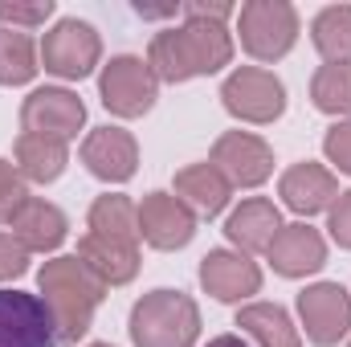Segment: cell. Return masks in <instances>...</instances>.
Here are the masks:
<instances>
[{
    "mask_svg": "<svg viewBox=\"0 0 351 347\" xmlns=\"http://www.w3.org/2000/svg\"><path fill=\"white\" fill-rule=\"evenodd\" d=\"M233 62V33L229 25H213V21H184L164 33L152 37L147 45V66L160 78V86H180L192 78H208L221 74Z\"/></svg>",
    "mask_w": 351,
    "mask_h": 347,
    "instance_id": "obj_1",
    "label": "cell"
},
{
    "mask_svg": "<svg viewBox=\"0 0 351 347\" xmlns=\"http://www.w3.org/2000/svg\"><path fill=\"white\" fill-rule=\"evenodd\" d=\"M37 290L41 302L49 307L53 331H58V347H78L94 327V311L106 302V286L78 261V254H58L37 270Z\"/></svg>",
    "mask_w": 351,
    "mask_h": 347,
    "instance_id": "obj_2",
    "label": "cell"
},
{
    "mask_svg": "<svg viewBox=\"0 0 351 347\" xmlns=\"http://www.w3.org/2000/svg\"><path fill=\"white\" fill-rule=\"evenodd\" d=\"M127 335L135 347H196L200 339V307L184 290H147L127 319Z\"/></svg>",
    "mask_w": 351,
    "mask_h": 347,
    "instance_id": "obj_3",
    "label": "cell"
},
{
    "mask_svg": "<svg viewBox=\"0 0 351 347\" xmlns=\"http://www.w3.org/2000/svg\"><path fill=\"white\" fill-rule=\"evenodd\" d=\"M233 33L241 37V49L254 62H282L298 45L302 21H298V8L290 0H245L237 8Z\"/></svg>",
    "mask_w": 351,
    "mask_h": 347,
    "instance_id": "obj_4",
    "label": "cell"
},
{
    "mask_svg": "<svg viewBox=\"0 0 351 347\" xmlns=\"http://www.w3.org/2000/svg\"><path fill=\"white\" fill-rule=\"evenodd\" d=\"M41 70L62 82H82L94 70H102V37L90 21L62 16L41 37Z\"/></svg>",
    "mask_w": 351,
    "mask_h": 347,
    "instance_id": "obj_5",
    "label": "cell"
},
{
    "mask_svg": "<svg viewBox=\"0 0 351 347\" xmlns=\"http://www.w3.org/2000/svg\"><path fill=\"white\" fill-rule=\"evenodd\" d=\"M221 106L250 127H269L286 115V86L265 66H237L221 82Z\"/></svg>",
    "mask_w": 351,
    "mask_h": 347,
    "instance_id": "obj_6",
    "label": "cell"
},
{
    "mask_svg": "<svg viewBox=\"0 0 351 347\" xmlns=\"http://www.w3.org/2000/svg\"><path fill=\"white\" fill-rule=\"evenodd\" d=\"M98 98L114 119H143L160 98V78L152 74L147 58L119 53L98 70Z\"/></svg>",
    "mask_w": 351,
    "mask_h": 347,
    "instance_id": "obj_7",
    "label": "cell"
},
{
    "mask_svg": "<svg viewBox=\"0 0 351 347\" xmlns=\"http://www.w3.org/2000/svg\"><path fill=\"white\" fill-rule=\"evenodd\" d=\"M298 331L315 347H339L351 335V294L339 282H311L298 294Z\"/></svg>",
    "mask_w": 351,
    "mask_h": 347,
    "instance_id": "obj_8",
    "label": "cell"
},
{
    "mask_svg": "<svg viewBox=\"0 0 351 347\" xmlns=\"http://www.w3.org/2000/svg\"><path fill=\"white\" fill-rule=\"evenodd\" d=\"M21 127L33 135H49V139L70 143L86 127V102L66 86H37L21 102Z\"/></svg>",
    "mask_w": 351,
    "mask_h": 347,
    "instance_id": "obj_9",
    "label": "cell"
},
{
    "mask_svg": "<svg viewBox=\"0 0 351 347\" xmlns=\"http://www.w3.org/2000/svg\"><path fill=\"white\" fill-rule=\"evenodd\" d=\"M208 164L233 188H262L274 176V147L254 131H225V135H217Z\"/></svg>",
    "mask_w": 351,
    "mask_h": 347,
    "instance_id": "obj_10",
    "label": "cell"
},
{
    "mask_svg": "<svg viewBox=\"0 0 351 347\" xmlns=\"http://www.w3.org/2000/svg\"><path fill=\"white\" fill-rule=\"evenodd\" d=\"M262 265L229 246L221 250H208L200 258V286L204 294H213L217 302H229V307H245L254 294H262Z\"/></svg>",
    "mask_w": 351,
    "mask_h": 347,
    "instance_id": "obj_11",
    "label": "cell"
},
{
    "mask_svg": "<svg viewBox=\"0 0 351 347\" xmlns=\"http://www.w3.org/2000/svg\"><path fill=\"white\" fill-rule=\"evenodd\" d=\"M0 347H58V331L41 294L0 290Z\"/></svg>",
    "mask_w": 351,
    "mask_h": 347,
    "instance_id": "obj_12",
    "label": "cell"
},
{
    "mask_svg": "<svg viewBox=\"0 0 351 347\" xmlns=\"http://www.w3.org/2000/svg\"><path fill=\"white\" fill-rule=\"evenodd\" d=\"M196 237V217L176 192H147L139 200V241L152 250H184Z\"/></svg>",
    "mask_w": 351,
    "mask_h": 347,
    "instance_id": "obj_13",
    "label": "cell"
},
{
    "mask_svg": "<svg viewBox=\"0 0 351 347\" xmlns=\"http://www.w3.org/2000/svg\"><path fill=\"white\" fill-rule=\"evenodd\" d=\"M278 196L282 204L294 213V217H319L327 213L335 200H339V176L331 172L327 164H315V160H302V164H290L286 172L278 176Z\"/></svg>",
    "mask_w": 351,
    "mask_h": 347,
    "instance_id": "obj_14",
    "label": "cell"
},
{
    "mask_svg": "<svg viewBox=\"0 0 351 347\" xmlns=\"http://www.w3.org/2000/svg\"><path fill=\"white\" fill-rule=\"evenodd\" d=\"M265 261L274 265L278 278H290V282L311 278V274H319L327 265V237L315 225H306V221L282 225L278 237L265 250Z\"/></svg>",
    "mask_w": 351,
    "mask_h": 347,
    "instance_id": "obj_15",
    "label": "cell"
},
{
    "mask_svg": "<svg viewBox=\"0 0 351 347\" xmlns=\"http://www.w3.org/2000/svg\"><path fill=\"white\" fill-rule=\"evenodd\" d=\"M82 164L94 180L102 184H127L139 172V143L123 127H94L82 139Z\"/></svg>",
    "mask_w": 351,
    "mask_h": 347,
    "instance_id": "obj_16",
    "label": "cell"
},
{
    "mask_svg": "<svg viewBox=\"0 0 351 347\" xmlns=\"http://www.w3.org/2000/svg\"><path fill=\"white\" fill-rule=\"evenodd\" d=\"M282 229V208L269 200V196H245L229 217H225V237H229V250L254 258L265 254L269 241L278 237Z\"/></svg>",
    "mask_w": 351,
    "mask_h": 347,
    "instance_id": "obj_17",
    "label": "cell"
},
{
    "mask_svg": "<svg viewBox=\"0 0 351 347\" xmlns=\"http://www.w3.org/2000/svg\"><path fill=\"white\" fill-rule=\"evenodd\" d=\"M8 233H12L29 254H58L62 241L70 237V217H66L53 200L29 196V200L21 204V213L12 217Z\"/></svg>",
    "mask_w": 351,
    "mask_h": 347,
    "instance_id": "obj_18",
    "label": "cell"
},
{
    "mask_svg": "<svg viewBox=\"0 0 351 347\" xmlns=\"http://www.w3.org/2000/svg\"><path fill=\"white\" fill-rule=\"evenodd\" d=\"M78 261L86 265L106 290L135 282V274H139V265H143V261H139V246L110 241V237H98V233H90V229L78 237Z\"/></svg>",
    "mask_w": 351,
    "mask_h": 347,
    "instance_id": "obj_19",
    "label": "cell"
},
{
    "mask_svg": "<svg viewBox=\"0 0 351 347\" xmlns=\"http://www.w3.org/2000/svg\"><path fill=\"white\" fill-rule=\"evenodd\" d=\"M172 192L192 208L196 221H213V217H221V213L229 208V200H233V184L217 172L208 160H204V164H188V168H180L176 180H172Z\"/></svg>",
    "mask_w": 351,
    "mask_h": 347,
    "instance_id": "obj_20",
    "label": "cell"
},
{
    "mask_svg": "<svg viewBox=\"0 0 351 347\" xmlns=\"http://www.w3.org/2000/svg\"><path fill=\"white\" fill-rule=\"evenodd\" d=\"M237 335H245L254 347H302V331L278 302H245L237 307Z\"/></svg>",
    "mask_w": 351,
    "mask_h": 347,
    "instance_id": "obj_21",
    "label": "cell"
},
{
    "mask_svg": "<svg viewBox=\"0 0 351 347\" xmlns=\"http://www.w3.org/2000/svg\"><path fill=\"white\" fill-rule=\"evenodd\" d=\"M12 160H16V172L29 184H53V180H62L66 164H70V143L21 131L16 143H12Z\"/></svg>",
    "mask_w": 351,
    "mask_h": 347,
    "instance_id": "obj_22",
    "label": "cell"
},
{
    "mask_svg": "<svg viewBox=\"0 0 351 347\" xmlns=\"http://www.w3.org/2000/svg\"><path fill=\"white\" fill-rule=\"evenodd\" d=\"M86 229L98 233V237H110V241L139 246V204L131 196H123V192H102L90 204Z\"/></svg>",
    "mask_w": 351,
    "mask_h": 347,
    "instance_id": "obj_23",
    "label": "cell"
},
{
    "mask_svg": "<svg viewBox=\"0 0 351 347\" xmlns=\"http://www.w3.org/2000/svg\"><path fill=\"white\" fill-rule=\"evenodd\" d=\"M41 74V45L21 33L0 25V86H29Z\"/></svg>",
    "mask_w": 351,
    "mask_h": 347,
    "instance_id": "obj_24",
    "label": "cell"
},
{
    "mask_svg": "<svg viewBox=\"0 0 351 347\" xmlns=\"http://www.w3.org/2000/svg\"><path fill=\"white\" fill-rule=\"evenodd\" d=\"M311 45L323 62H351V4H327L315 12Z\"/></svg>",
    "mask_w": 351,
    "mask_h": 347,
    "instance_id": "obj_25",
    "label": "cell"
},
{
    "mask_svg": "<svg viewBox=\"0 0 351 347\" xmlns=\"http://www.w3.org/2000/svg\"><path fill=\"white\" fill-rule=\"evenodd\" d=\"M311 102L335 123L351 119V62H323L311 78Z\"/></svg>",
    "mask_w": 351,
    "mask_h": 347,
    "instance_id": "obj_26",
    "label": "cell"
},
{
    "mask_svg": "<svg viewBox=\"0 0 351 347\" xmlns=\"http://www.w3.org/2000/svg\"><path fill=\"white\" fill-rule=\"evenodd\" d=\"M53 12H58V4H53V0H33V4H21V0H0V25H4V29H21V33L41 29Z\"/></svg>",
    "mask_w": 351,
    "mask_h": 347,
    "instance_id": "obj_27",
    "label": "cell"
},
{
    "mask_svg": "<svg viewBox=\"0 0 351 347\" xmlns=\"http://www.w3.org/2000/svg\"><path fill=\"white\" fill-rule=\"evenodd\" d=\"M25 200H29V180L16 172V164L0 160V225H12Z\"/></svg>",
    "mask_w": 351,
    "mask_h": 347,
    "instance_id": "obj_28",
    "label": "cell"
},
{
    "mask_svg": "<svg viewBox=\"0 0 351 347\" xmlns=\"http://www.w3.org/2000/svg\"><path fill=\"white\" fill-rule=\"evenodd\" d=\"M323 156H327L331 172L351 176V119H339V123L327 127V135H323Z\"/></svg>",
    "mask_w": 351,
    "mask_h": 347,
    "instance_id": "obj_29",
    "label": "cell"
},
{
    "mask_svg": "<svg viewBox=\"0 0 351 347\" xmlns=\"http://www.w3.org/2000/svg\"><path fill=\"white\" fill-rule=\"evenodd\" d=\"M29 250L12 237V233H4L0 229V282H16V278H25L29 274Z\"/></svg>",
    "mask_w": 351,
    "mask_h": 347,
    "instance_id": "obj_30",
    "label": "cell"
},
{
    "mask_svg": "<svg viewBox=\"0 0 351 347\" xmlns=\"http://www.w3.org/2000/svg\"><path fill=\"white\" fill-rule=\"evenodd\" d=\"M327 233L339 250H351V188L339 192V200L327 208Z\"/></svg>",
    "mask_w": 351,
    "mask_h": 347,
    "instance_id": "obj_31",
    "label": "cell"
},
{
    "mask_svg": "<svg viewBox=\"0 0 351 347\" xmlns=\"http://www.w3.org/2000/svg\"><path fill=\"white\" fill-rule=\"evenodd\" d=\"M229 16H237V4H233V0H188V4H184V21H213V25H225Z\"/></svg>",
    "mask_w": 351,
    "mask_h": 347,
    "instance_id": "obj_32",
    "label": "cell"
},
{
    "mask_svg": "<svg viewBox=\"0 0 351 347\" xmlns=\"http://www.w3.org/2000/svg\"><path fill=\"white\" fill-rule=\"evenodd\" d=\"M135 12L143 16V21H168L176 12H184V4L172 0V4H143V0H135Z\"/></svg>",
    "mask_w": 351,
    "mask_h": 347,
    "instance_id": "obj_33",
    "label": "cell"
},
{
    "mask_svg": "<svg viewBox=\"0 0 351 347\" xmlns=\"http://www.w3.org/2000/svg\"><path fill=\"white\" fill-rule=\"evenodd\" d=\"M204 347H254V344L245 335H237V331H225V335H213Z\"/></svg>",
    "mask_w": 351,
    "mask_h": 347,
    "instance_id": "obj_34",
    "label": "cell"
},
{
    "mask_svg": "<svg viewBox=\"0 0 351 347\" xmlns=\"http://www.w3.org/2000/svg\"><path fill=\"white\" fill-rule=\"evenodd\" d=\"M86 347H114V344H86Z\"/></svg>",
    "mask_w": 351,
    "mask_h": 347,
    "instance_id": "obj_35",
    "label": "cell"
},
{
    "mask_svg": "<svg viewBox=\"0 0 351 347\" xmlns=\"http://www.w3.org/2000/svg\"><path fill=\"white\" fill-rule=\"evenodd\" d=\"M348 347H351V339H348Z\"/></svg>",
    "mask_w": 351,
    "mask_h": 347,
    "instance_id": "obj_36",
    "label": "cell"
}]
</instances>
